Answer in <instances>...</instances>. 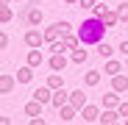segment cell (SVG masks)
Listing matches in <instances>:
<instances>
[{
	"label": "cell",
	"mask_w": 128,
	"mask_h": 125,
	"mask_svg": "<svg viewBox=\"0 0 128 125\" xmlns=\"http://www.w3.org/2000/svg\"><path fill=\"white\" fill-rule=\"evenodd\" d=\"M122 70H128V56H125V64H122Z\"/></svg>",
	"instance_id": "35"
},
{
	"label": "cell",
	"mask_w": 128,
	"mask_h": 125,
	"mask_svg": "<svg viewBox=\"0 0 128 125\" xmlns=\"http://www.w3.org/2000/svg\"><path fill=\"white\" fill-rule=\"evenodd\" d=\"M78 114L84 117V122H95V120L100 117V106H92V103H86V106H84Z\"/></svg>",
	"instance_id": "6"
},
{
	"label": "cell",
	"mask_w": 128,
	"mask_h": 125,
	"mask_svg": "<svg viewBox=\"0 0 128 125\" xmlns=\"http://www.w3.org/2000/svg\"><path fill=\"white\" fill-rule=\"evenodd\" d=\"M98 122H103V125H112V122H120V117H117V111H114V109H100Z\"/></svg>",
	"instance_id": "10"
},
{
	"label": "cell",
	"mask_w": 128,
	"mask_h": 125,
	"mask_svg": "<svg viewBox=\"0 0 128 125\" xmlns=\"http://www.w3.org/2000/svg\"><path fill=\"white\" fill-rule=\"evenodd\" d=\"M106 11H109V6H106V3H95V6H92V17H95V19H103Z\"/></svg>",
	"instance_id": "27"
},
{
	"label": "cell",
	"mask_w": 128,
	"mask_h": 125,
	"mask_svg": "<svg viewBox=\"0 0 128 125\" xmlns=\"http://www.w3.org/2000/svg\"><path fill=\"white\" fill-rule=\"evenodd\" d=\"M48 64H50V70H53V72H64V67L70 64V58L64 56V53H53Z\"/></svg>",
	"instance_id": "4"
},
{
	"label": "cell",
	"mask_w": 128,
	"mask_h": 125,
	"mask_svg": "<svg viewBox=\"0 0 128 125\" xmlns=\"http://www.w3.org/2000/svg\"><path fill=\"white\" fill-rule=\"evenodd\" d=\"M45 86H48L50 92L61 89V86H64V78H61V72H50V75H48V83H45Z\"/></svg>",
	"instance_id": "13"
},
{
	"label": "cell",
	"mask_w": 128,
	"mask_h": 125,
	"mask_svg": "<svg viewBox=\"0 0 128 125\" xmlns=\"http://www.w3.org/2000/svg\"><path fill=\"white\" fill-rule=\"evenodd\" d=\"M112 125H122V122H112Z\"/></svg>",
	"instance_id": "38"
},
{
	"label": "cell",
	"mask_w": 128,
	"mask_h": 125,
	"mask_svg": "<svg viewBox=\"0 0 128 125\" xmlns=\"http://www.w3.org/2000/svg\"><path fill=\"white\" fill-rule=\"evenodd\" d=\"M95 3H98V0H78V3H75V6H81V8H92Z\"/></svg>",
	"instance_id": "30"
},
{
	"label": "cell",
	"mask_w": 128,
	"mask_h": 125,
	"mask_svg": "<svg viewBox=\"0 0 128 125\" xmlns=\"http://www.w3.org/2000/svg\"><path fill=\"white\" fill-rule=\"evenodd\" d=\"M114 53H122V56H128V39H122L120 45L114 47Z\"/></svg>",
	"instance_id": "29"
},
{
	"label": "cell",
	"mask_w": 128,
	"mask_h": 125,
	"mask_svg": "<svg viewBox=\"0 0 128 125\" xmlns=\"http://www.w3.org/2000/svg\"><path fill=\"white\" fill-rule=\"evenodd\" d=\"M42 39H45V42H48V45H53V42H58L61 36H58V31H56L53 25H48L45 31H42Z\"/></svg>",
	"instance_id": "20"
},
{
	"label": "cell",
	"mask_w": 128,
	"mask_h": 125,
	"mask_svg": "<svg viewBox=\"0 0 128 125\" xmlns=\"http://www.w3.org/2000/svg\"><path fill=\"white\" fill-rule=\"evenodd\" d=\"M53 28L58 31V36H64V33H72V25L67 22V19H58V22H53Z\"/></svg>",
	"instance_id": "25"
},
{
	"label": "cell",
	"mask_w": 128,
	"mask_h": 125,
	"mask_svg": "<svg viewBox=\"0 0 128 125\" xmlns=\"http://www.w3.org/2000/svg\"><path fill=\"white\" fill-rule=\"evenodd\" d=\"M98 53H100V56H103L106 61H109V58L114 56V47L109 45V42H100V45H98Z\"/></svg>",
	"instance_id": "24"
},
{
	"label": "cell",
	"mask_w": 128,
	"mask_h": 125,
	"mask_svg": "<svg viewBox=\"0 0 128 125\" xmlns=\"http://www.w3.org/2000/svg\"><path fill=\"white\" fill-rule=\"evenodd\" d=\"M86 58H89V50H84V45H78V47L72 50V56H70L72 64H86Z\"/></svg>",
	"instance_id": "11"
},
{
	"label": "cell",
	"mask_w": 128,
	"mask_h": 125,
	"mask_svg": "<svg viewBox=\"0 0 128 125\" xmlns=\"http://www.w3.org/2000/svg\"><path fill=\"white\" fill-rule=\"evenodd\" d=\"M28 125H48V122H45V117H34V120H28Z\"/></svg>",
	"instance_id": "32"
},
{
	"label": "cell",
	"mask_w": 128,
	"mask_h": 125,
	"mask_svg": "<svg viewBox=\"0 0 128 125\" xmlns=\"http://www.w3.org/2000/svg\"><path fill=\"white\" fill-rule=\"evenodd\" d=\"M34 100L39 103V106H45V103H50V89H48V86H39V89L34 92Z\"/></svg>",
	"instance_id": "17"
},
{
	"label": "cell",
	"mask_w": 128,
	"mask_h": 125,
	"mask_svg": "<svg viewBox=\"0 0 128 125\" xmlns=\"http://www.w3.org/2000/svg\"><path fill=\"white\" fill-rule=\"evenodd\" d=\"M0 125H14V122H11V117H0Z\"/></svg>",
	"instance_id": "33"
},
{
	"label": "cell",
	"mask_w": 128,
	"mask_h": 125,
	"mask_svg": "<svg viewBox=\"0 0 128 125\" xmlns=\"http://www.w3.org/2000/svg\"><path fill=\"white\" fill-rule=\"evenodd\" d=\"M100 78H103L100 70H89V72H84V86H98Z\"/></svg>",
	"instance_id": "12"
},
{
	"label": "cell",
	"mask_w": 128,
	"mask_h": 125,
	"mask_svg": "<svg viewBox=\"0 0 128 125\" xmlns=\"http://www.w3.org/2000/svg\"><path fill=\"white\" fill-rule=\"evenodd\" d=\"M67 106H72L75 111H81L84 106H86V95H84V89H75V92H70V97H67Z\"/></svg>",
	"instance_id": "3"
},
{
	"label": "cell",
	"mask_w": 128,
	"mask_h": 125,
	"mask_svg": "<svg viewBox=\"0 0 128 125\" xmlns=\"http://www.w3.org/2000/svg\"><path fill=\"white\" fill-rule=\"evenodd\" d=\"M122 125H128V117H125V120H122Z\"/></svg>",
	"instance_id": "37"
},
{
	"label": "cell",
	"mask_w": 128,
	"mask_h": 125,
	"mask_svg": "<svg viewBox=\"0 0 128 125\" xmlns=\"http://www.w3.org/2000/svg\"><path fill=\"white\" fill-rule=\"evenodd\" d=\"M14 86H17L14 75H8V72L0 75V95H11V92H14Z\"/></svg>",
	"instance_id": "8"
},
{
	"label": "cell",
	"mask_w": 128,
	"mask_h": 125,
	"mask_svg": "<svg viewBox=\"0 0 128 125\" xmlns=\"http://www.w3.org/2000/svg\"><path fill=\"white\" fill-rule=\"evenodd\" d=\"M14 19V8L8 3H0V22H11Z\"/></svg>",
	"instance_id": "21"
},
{
	"label": "cell",
	"mask_w": 128,
	"mask_h": 125,
	"mask_svg": "<svg viewBox=\"0 0 128 125\" xmlns=\"http://www.w3.org/2000/svg\"><path fill=\"white\" fill-rule=\"evenodd\" d=\"M112 92H114V95L128 92V75H122V72H120V75H114V78H112Z\"/></svg>",
	"instance_id": "7"
},
{
	"label": "cell",
	"mask_w": 128,
	"mask_h": 125,
	"mask_svg": "<svg viewBox=\"0 0 128 125\" xmlns=\"http://www.w3.org/2000/svg\"><path fill=\"white\" fill-rule=\"evenodd\" d=\"M64 3H67V6H75V3H78V0H64Z\"/></svg>",
	"instance_id": "34"
},
{
	"label": "cell",
	"mask_w": 128,
	"mask_h": 125,
	"mask_svg": "<svg viewBox=\"0 0 128 125\" xmlns=\"http://www.w3.org/2000/svg\"><path fill=\"white\" fill-rule=\"evenodd\" d=\"M120 72H122V64H120L117 58H109V61H106V75L114 78V75H120Z\"/></svg>",
	"instance_id": "19"
},
{
	"label": "cell",
	"mask_w": 128,
	"mask_h": 125,
	"mask_svg": "<svg viewBox=\"0 0 128 125\" xmlns=\"http://www.w3.org/2000/svg\"><path fill=\"white\" fill-rule=\"evenodd\" d=\"M25 45H28L31 50H39L42 45H45V39H42V31H39V28H31V31L25 33Z\"/></svg>",
	"instance_id": "2"
},
{
	"label": "cell",
	"mask_w": 128,
	"mask_h": 125,
	"mask_svg": "<svg viewBox=\"0 0 128 125\" xmlns=\"http://www.w3.org/2000/svg\"><path fill=\"white\" fill-rule=\"evenodd\" d=\"M0 3H8V6H11V0H0Z\"/></svg>",
	"instance_id": "36"
},
{
	"label": "cell",
	"mask_w": 128,
	"mask_h": 125,
	"mask_svg": "<svg viewBox=\"0 0 128 125\" xmlns=\"http://www.w3.org/2000/svg\"><path fill=\"white\" fill-rule=\"evenodd\" d=\"M75 114H78V111H75L72 106H61V109H58V117H61L64 122H70V120H75Z\"/></svg>",
	"instance_id": "23"
},
{
	"label": "cell",
	"mask_w": 128,
	"mask_h": 125,
	"mask_svg": "<svg viewBox=\"0 0 128 125\" xmlns=\"http://www.w3.org/2000/svg\"><path fill=\"white\" fill-rule=\"evenodd\" d=\"M25 114L34 120V117H42V106H39V103L36 100H31V103H25Z\"/></svg>",
	"instance_id": "22"
},
{
	"label": "cell",
	"mask_w": 128,
	"mask_h": 125,
	"mask_svg": "<svg viewBox=\"0 0 128 125\" xmlns=\"http://www.w3.org/2000/svg\"><path fill=\"white\" fill-rule=\"evenodd\" d=\"M117 106H120V95L106 92V95L100 97V109H117Z\"/></svg>",
	"instance_id": "9"
},
{
	"label": "cell",
	"mask_w": 128,
	"mask_h": 125,
	"mask_svg": "<svg viewBox=\"0 0 128 125\" xmlns=\"http://www.w3.org/2000/svg\"><path fill=\"white\" fill-rule=\"evenodd\" d=\"M114 14H117L120 22H128V3H120V6L114 8Z\"/></svg>",
	"instance_id": "26"
},
{
	"label": "cell",
	"mask_w": 128,
	"mask_h": 125,
	"mask_svg": "<svg viewBox=\"0 0 128 125\" xmlns=\"http://www.w3.org/2000/svg\"><path fill=\"white\" fill-rule=\"evenodd\" d=\"M100 22H103V28H106V31H109V28H114V25H120V19H117V14H114V11L109 8V11L103 14V19H100Z\"/></svg>",
	"instance_id": "18"
},
{
	"label": "cell",
	"mask_w": 128,
	"mask_h": 125,
	"mask_svg": "<svg viewBox=\"0 0 128 125\" xmlns=\"http://www.w3.org/2000/svg\"><path fill=\"white\" fill-rule=\"evenodd\" d=\"M78 45H100L103 42V36H106V28H103V22L100 19H95V17H86L81 22V28H78Z\"/></svg>",
	"instance_id": "1"
},
{
	"label": "cell",
	"mask_w": 128,
	"mask_h": 125,
	"mask_svg": "<svg viewBox=\"0 0 128 125\" xmlns=\"http://www.w3.org/2000/svg\"><path fill=\"white\" fill-rule=\"evenodd\" d=\"M14 81H17V83H31V81H34V70H31V67H20L17 75H14Z\"/></svg>",
	"instance_id": "15"
},
{
	"label": "cell",
	"mask_w": 128,
	"mask_h": 125,
	"mask_svg": "<svg viewBox=\"0 0 128 125\" xmlns=\"http://www.w3.org/2000/svg\"><path fill=\"white\" fill-rule=\"evenodd\" d=\"M42 61H45V56H42V50H28V64L25 67H31V70H36Z\"/></svg>",
	"instance_id": "16"
},
{
	"label": "cell",
	"mask_w": 128,
	"mask_h": 125,
	"mask_svg": "<svg viewBox=\"0 0 128 125\" xmlns=\"http://www.w3.org/2000/svg\"><path fill=\"white\" fill-rule=\"evenodd\" d=\"M114 111H117V117H122V120H125V117H128V100H120V106H117Z\"/></svg>",
	"instance_id": "28"
},
{
	"label": "cell",
	"mask_w": 128,
	"mask_h": 125,
	"mask_svg": "<svg viewBox=\"0 0 128 125\" xmlns=\"http://www.w3.org/2000/svg\"><path fill=\"white\" fill-rule=\"evenodd\" d=\"M6 45H8V33L0 31V50H6Z\"/></svg>",
	"instance_id": "31"
},
{
	"label": "cell",
	"mask_w": 128,
	"mask_h": 125,
	"mask_svg": "<svg viewBox=\"0 0 128 125\" xmlns=\"http://www.w3.org/2000/svg\"><path fill=\"white\" fill-rule=\"evenodd\" d=\"M67 97H70V92L67 89H56V92H50V106H56V109H61V106H67Z\"/></svg>",
	"instance_id": "5"
},
{
	"label": "cell",
	"mask_w": 128,
	"mask_h": 125,
	"mask_svg": "<svg viewBox=\"0 0 128 125\" xmlns=\"http://www.w3.org/2000/svg\"><path fill=\"white\" fill-rule=\"evenodd\" d=\"M25 22H28L31 28H36V25L42 22V11H39L36 6H31V8H28V14H25Z\"/></svg>",
	"instance_id": "14"
}]
</instances>
